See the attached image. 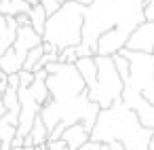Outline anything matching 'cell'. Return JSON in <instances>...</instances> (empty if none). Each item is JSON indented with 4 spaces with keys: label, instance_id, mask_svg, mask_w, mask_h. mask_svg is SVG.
<instances>
[{
    "label": "cell",
    "instance_id": "cell-1",
    "mask_svg": "<svg viewBox=\"0 0 154 150\" xmlns=\"http://www.w3.org/2000/svg\"><path fill=\"white\" fill-rule=\"evenodd\" d=\"M143 21L146 17L141 0H93L85 9L82 42L76 47L78 57L95 55V42L103 32L116 30L125 36H131L133 30Z\"/></svg>",
    "mask_w": 154,
    "mask_h": 150
},
{
    "label": "cell",
    "instance_id": "cell-2",
    "mask_svg": "<svg viewBox=\"0 0 154 150\" xmlns=\"http://www.w3.org/2000/svg\"><path fill=\"white\" fill-rule=\"evenodd\" d=\"M154 131L139 125L137 114L122 102L112 104L110 108L99 110L95 127L91 129V139L95 142H120L125 150H148L150 137Z\"/></svg>",
    "mask_w": 154,
    "mask_h": 150
},
{
    "label": "cell",
    "instance_id": "cell-3",
    "mask_svg": "<svg viewBox=\"0 0 154 150\" xmlns=\"http://www.w3.org/2000/svg\"><path fill=\"white\" fill-rule=\"evenodd\" d=\"M85 9L78 2H66L49 15L42 32V42L57 47L59 51L66 47H78L82 42V26H85Z\"/></svg>",
    "mask_w": 154,
    "mask_h": 150
},
{
    "label": "cell",
    "instance_id": "cell-4",
    "mask_svg": "<svg viewBox=\"0 0 154 150\" xmlns=\"http://www.w3.org/2000/svg\"><path fill=\"white\" fill-rule=\"evenodd\" d=\"M95 64H97V80L93 89L89 91V99L95 102L101 110L110 108L116 102H122V91H125V83L120 78V74L116 72L114 59L108 55H95Z\"/></svg>",
    "mask_w": 154,
    "mask_h": 150
},
{
    "label": "cell",
    "instance_id": "cell-5",
    "mask_svg": "<svg viewBox=\"0 0 154 150\" xmlns=\"http://www.w3.org/2000/svg\"><path fill=\"white\" fill-rule=\"evenodd\" d=\"M19 93V125H17V135L26 137L36 120V116L40 114V104L30 95V91L26 87L17 89Z\"/></svg>",
    "mask_w": 154,
    "mask_h": 150
},
{
    "label": "cell",
    "instance_id": "cell-6",
    "mask_svg": "<svg viewBox=\"0 0 154 150\" xmlns=\"http://www.w3.org/2000/svg\"><path fill=\"white\" fill-rule=\"evenodd\" d=\"M129 51H139V53H152L154 51V21H143L139 23L133 34L127 40Z\"/></svg>",
    "mask_w": 154,
    "mask_h": 150
},
{
    "label": "cell",
    "instance_id": "cell-7",
    "mask_svg": "<svg viewBox=\"0 0 154 150\" xmlns=\"http://www.w3.org/2000/svg\"><path fill=\"white\" fill-rule=\"evenodd\" d=\"M122 104L137 114V120L141 127L154 131V104L146 102L141 95H122Z\"/></svg>",
    "mask_w": 154,
    "mask_h": 150
},
{
    "label": "cell",
    "instance_id": "cell-8",
    "mask_svg": "<svg viewBox=\"0 0 154 150\" xmlns=\"http://www.w3.org/2000/svg\"><path fill=\"white\" fill-rule=\"evenodd\" d=\"M38 45H42V36H40L38 32H34V28H32V26L17 28V36H15L13 49H15V53H17L21 59H26L28 51H30V49H34V47H38Z\"/></svg>",
    "mask_w": 154,
    "mask_h": 150
},
{
    "label": "cell",
    "instance_id": "cell-9",
    "mask_svg": "<svg viewBox=\"0 0 154 150\" xmlns=\"http://www.w3.org/2000/svg\"><path fill=\"white\" fill-rule=\"evenodd\" d=\"M19 125V112H7L0 116V150H11L13 137L17 135Z\"/></svg>",
    "mask_w": 154,
    "mask_h": 150
},
{
    "label": "cell",
    "instance_id": "cell-10",
    "mask_svg": "<svg viewBox=\"0 0 154 150\" xmlns=\"http://www.w3.org/2000/svg\"><path fill=\"white\" fill-rule=\"evenodd\" d=\"M61 139L66 142V146H68L70 150H78V148H82V146L91 139V133L85 129L82 123H74V125H68V127H66Z\"/></svg>",
    "mask_w": 154,
    "mask_h": 150
},
{
    "label": "cell",
    "instance_id": "cell-11",
    "mask_svg": "<svg viewBox=\"0 0 154 150\" xmlns=\"http://www.w3.org/2000/svg\"><path fill=\"white\" fill-rule=\"evenodd\" d=\"M17 36V21L15 17H7L0 13V55H2L7 49L13 47Z\"/></svg>",
    "mask_w": 154,
    "mask_h": 150
},
{
    "label": "cell",
    "instance_id": "cell-12",
    "mask_svg": "<svg viewBox=\"0 0 154 150\" xmlns=\"http://www.w3.org/2000/svg\"><path fill=\"white\" fill-rule=\"evenodd\" d=\"M47 70L42 68V70H38V72H34V83L28 87V91H30V95L40 104V108L51 99V93H49V87H47Z\"/></svg>",
    "mask_w": 154,
    "mask_h": 150
},
{
    "label": "cell",
    "instance_id": "cell-13",
    "mask_svg": "<svg viewBox=\"0 0 154 150\" xmlns=\"http://www.w3.org/2000/svg\"><path fill=\"white\" fill-rule=\"evenodd\" d=\"M74 66H76L78 74L82 76V80H85L87 89H93V87H95V80H97V64H95V55L78 57Z\"/></svg>",
    "mask_w": 154,
    "mask_h": 150
},
{
    "label": "cell",
    "instance_id": "cell-14",
    "mask_svg": "<svg viewBox=\"0 0 154 150\" xmlns=\"http://www.w3.org/2000/svg\"><path fill=\"white\" fill-rule=\"evenodd\" d=\"M23 68V59L15 53V49H7L2 55H0V72H5L7 76L9 74H17L19 70Z\"/></svg>",
    "mask_w": 154,
    "mask_h": 150
},
{
    "label": "cell",
    "instance_id": "cell-15",
    "mask_svg": "<svg viewBox=\"0 0 154 150\" xmlns=\"http://www.w3.org/2000/svg\"><path fill=\"white\" fill-rule=\"evenodd\" d=\"M30 5L26 0H2L0 2V13L7 15V17H15L19 13H30Z\"/></svg>",
    "mask_w": 154,
    "mask_h": 150
},
{
    "label": "cell",
    "instance_id": "cell-16",
    "mask_svg": "<svg viewBox=\"0 0 154 150\" xmlns=\"http://www.w3.org/2000/svg\"><path fill=\"white\" fill-rule=\"evenodd\" d=\"M30 26L34 28V32H38L40 36H42V32H45V23H47V19H49V15H47V11L42 9V5L38 2V5H34L32 9H30Z\"/></svg>",
    "mask_w": 154,
    "mask_h": 150
},
{
    "label": "cell",
    "instance_id": "cell-17",
    "mask_svg": "<svg viewBox=\"0 0 154 150\" xmlns=\"http://www.w3.org/2000/svg\"><path fill=\"white\" fill-rule=\"evenodd\" d=\"M42 53H45V49H42V45H38V47H34V49H30L28 51V55H26V59H23V68L21 70H28V72H34V68H36V64L40 61V57H42Z\"/></svg>",
    "mask_w": 154,
    "mask_h": 150
},
{
    "label": "cell",
    "instance_id": "cell-18",
    "mask_svg": "<svg viewBox=\"0 0 154 150\" xmlns=\"http://www.w3.org/2000/svg\"><path fill=\"white\" fill-rule=\"evenodd\" d=\"M2 104L7 106V112H19V93H17V89L7 87V91L2 93Z\"/></svg>",
    "mask_w": 154,
    "mask_h": 150
},
{
    "label": "cell",
    "instance_id": "cell-19",
    "mask_svg": "<svg viewBox=\"0 0 154 150\" xmlns=\"http://www.w3.org/2000/svg\"><path fill=\"white\" fill-rule=\"evenodd\" d=\"M112 59H114V66H116V72L120 74V78H122V83L129 78V72H131V64H129V59L122 55V53H116V55H112Z\"/></svg>",
    "mask_w": 154,
    "mask_h": 150
},
{
    "label": "cell",
    "instance_id": "cell-20",
    "mask_svg": "<svg viewBox=\"0 0 154 150\" xmlns=\"http://www.w3.org/2000/svg\"><path fill=\"white\" fill-rule=\"evenodd\" d=\"M76 59H78L76 47H66V49H61V51H59V57H57L59 64H76Z\"/></svg>",
    "mask_w": 154,
    "mask_h": 150
},
{
    "label": "cell",
    "instance_id": "cell-21",
    "mask_svg": "<svg viewBox=\"0 0 154 150\" xmlns=\"http://www.w3.org/2000/svg\"><path fill=\"white\" fill-rule=\"evenodd\" d=\"M19 74V87H30L32 83H34V72H28V70H19L17 72Z\"/></svg>",
    "mask_w": 154,
    "mask_h": 150
},
{
    "label": "cell",
    "instance_id": "cell-22",
    "mask_svg": "<svg viewBox=\"0 0 154 150\" xmlns=\"http://www.w3.org/2000/svg\"><path fill=\"white\" fill-rule=\"evenodd\" d=\"M38 2L42 5V9L47 11V15H53L59 7H61V2H59V0H38Z\"/></svg>",
    "mask_w": 154,
    "mask_h": 150
},
{
    "label": "cell",
    "instance_id": "cell-23",
    "mask_svg": "<svg viewBox=\"0 0 154 150\" xmlns=\"http://www.w3.org/2000/svg\"><path fill=\"white\" fill-rule=\"evenodd\" d=\"M78 150H108V144H103V142H95V139H89L82 148H78Z\"/></svg>",
    "mask_w": 154,
    "mask_h": 150
},
{
    "label": "cell",
    "instance_id": "cell-24",
    "mask_svg": "<svg viewBox=\"0 0 154 150\" xmlns=\"http://www.w3.org/2000/svg\"><path fill=\"white\" fill-rule=\"evenodd\" d=\"M47 148H49V150H70V148L66 146V142H63V139H53V142H47Z\"/></svg>",
    "mask_w": 154,
    "mask_h": 150
},
{
    "label": "cell",
    "instance_id": "cell-25",
    "mask_svg": "<svg viewBox=\"0 0 154 150\" xmlns=\"http://www.w3.org/2000/svg\"><path fill=\"white\" fill-rule=\"evenodd\" d=\"M143 17H146V21H154V0L143 7Z\"/></svg>",
    "mask_w": 154,
    "mask_h": 150
},
{
    "label": "cell",
    "instance_id": "cell-26",
    "mask_svg": "<svg viewBox=\"0 0 154 150\" xmlns=\"http://www.w3.org/2000/svg\"><path fill=\"white\" fill-rule=\"evenodd\" d=\"M15 21H17V28L30 26V15L28 13H19V15H15Z\"/></svg>",
    "mask_w": 154,
    "mask_h": 150
},
{
    "label": "cell",
    "instance_id": "cell-27",
    "mask_svg": "<svg viewBox=\"0 0 154 150\" xmlns=\"http://www.w3.org/2000/svg\"><path fill=\"white\" fill-rule=\"evenodd\" d=\"M7 83L11 89H19V74H9L7 76Z\"/></svg>",
    "mask_w": 154,
    "mask_h": 150
},
{
    "label": "cell",
    "instance_id": "cell-28",
    "mask_svg": "<svg viewBox=\"0 0 154 150\" xmlns=\"http://www.w3.org/2000/svg\"><path fill=\"white\" fill-rule=\"evenodd\" d=\"M108 150H125V144H120V142H108Z\"/></svg>",
    "mask_w": 154,
    "mask_h": 150
},
{
    "label": "cell",
    "instance_id": "cell-29",
    "mask_svg": "<svg viewBox=\"0 0 154 150\" xmlns=\"http://www.w3.org/2000/svg\"><path fill=\"white\" fill-rule=\"evenodd\" d=\"M72 2H78L80 7H89V5L93 2V0H72Z\"/></svg>",
    "mask_w": 154,
    "mask_h": 150
},
{
    "label": "cell",
    "instance_id": "cell-30",
    "mask_svg": "<svg viewBox=\"0 0 154 150\" xmlns=\"http://www.w3.org/2000/svg\"><path fill=\"white\" fill-rule=\"evenodd\" d=\"M7 114V106L2 104V99H0V116H5Z\"/></svg>",
    "mask_w": 154,
    "mask_h": 150
},
{
    "label": "cell",
    "instance_id": "cell-31",
    "mask_svg": "<svg viewBox=\"0 0 154 150\" xmlns=\"http://www.w3.org/2000/svg\"><path fill=\"white\" fill-rule=\"evenodd\" d=\"M148 150H154V133H152V137H150V144H148Z\"/></svg>",
    "mask_w": 154,
    "mask_h": 150
},
{
    "label": "cell",
    "instance_id": "cell-32",
    "mask_svg": "<svg viewBox=\"0 0 154 150\" xmlns=\"http://www.w3.org/2000/svg\"><path fill=\"white\" fill-rule=\"evenodd\" d=\"M23 150H40V146H23Z\"/></svg>",
    "mask_w": 154,
    "mask_h": 150
},
{
    "label": "cell",
    "instance_id": "cell-33",
    "mask_svg": "<svg viewBox=\"0 0 154 150\" xmlns=\"http://www.w3.org/2000/svg\"><path fill=\"white\" fill-rule=\"evenodd\" d=\"M26 2H28L30 7H34V5H38V0H26Z\"/></svg>",
    "mask_w": 154,
    "mask_h": 150
},
{
    "label": "cell",
    "instance_id": "cell-34",
    "mask_svg": "<svg viewBox=\"0 0 154 150\" xmlns=\"http://www.w3.org/2000/svg\"><path fill=\"white\" fill-rule=\"evenodd\" d=\"M148 2H152V0H141V5H143V7H146Z\"/></svg>",
    "mask_w": 154,
    "mask_h": 150
},
{
    "label": "cell",
    "instance_id": "cell-35",
    "mask_svg": "<svg viewBox=\"0 0 154 150\" xmlns=\"http://www.w3.org/2000/svg\"><path fill=\"white\" fill-rule=\"evenodd\" d=\"M40 150H49V148H47V144H45V146H40Z\"/></svg>",
    "mask_w": 154,
    "mask_h": 150
},
{
    "label": "cell",
    "instance_id": "cell-36",
    "mask_svg": "<svg viewBox=\"0 0 154 150\" xmlns=\"http://www.w3.org/2000/svg\"><path fill=\"white\" fill-rule=\"evenodd\" d=\"M11 150H23V146H19V148H11Z\"/></svg>",
    "mask_w": 154,
    "mask_h": 150
},
{
    "label": "cell",
    "instance_id": "cell-37",
    "mask_svg": "<svg viewBox=\"0 0 154 150\" xmlns=\"http://www.w3.org/2000/svg\"><path fill=\"white\" fill-rule=\"evenodd\" d=\"M152 55H154V51H152Z\"/></svg>",
    "mask_w": 154,
    "mask_h": 150
},
{
    "label": "cell",
    "instance_id": "cell-38",
    "mask_svg": "<svg viewBox=\"0 0 154 150\" xmlns=\"http://www.w3.org/2000/svg\"><path fill=\"white\" fill-rule=\"evenodd\" d=\"M0 2H2V0H0Z\"/></svg>",
    "mask_w": 154,
    "mask_h": 150
}]
</instances>
